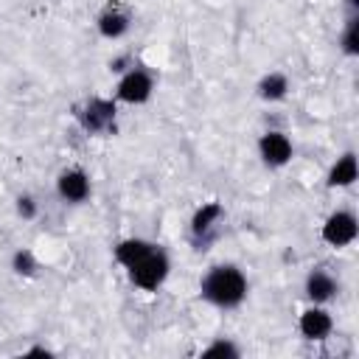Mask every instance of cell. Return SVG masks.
Returning a JSON list of instances; mask_svg holds the SVG:
<instances>
[{"label":"cell","instance_id":"7","mask_svg":"<svg viewBox=\"0 0 359 359\" xmlns=\"http://www.w3.org/2000/svg\"><path fill=\"white\" fill-rule=\"evenodd\" d=\"M87 191H90V185H87V177H84L81 171H67V174L59 177V194H62L65 199L81 202V199L87 196Z\"/></svg>","mask_w":359,"mask_h":359},{"label":"cell","instance_id":"14","mask_svg":"<svg viewBox=\"0 0 359 359\" xmlns=\"http://www.w3.org/2000/svg\"><path fill=\"white\" fill-rule=\"evenodd\" d=\"M342 45H345V53H359V20H351L342 36Z\"/></svg>","mask_w":359,"mask_h":359},{"label":"cell","instance_id":"6","mask_svg":"<svg viewBox=\"0 0 359 359\" xmlns=\"http://www.w3.org/2000/svg\"><path fill=\"white\" fill-rule=\"evenodd\" d=\"M112 118H115V107H112V101H101V98H95V101L87 104L84 126H87L90 132H101V129H107V126L112 123Z\"/></svg>","mask_w":359,"mask_h":359},{"label":"cell","instance_id":"11","mask_svg":"<svg viewBox=\"0 0 359 359\" xmlns=\"http://www.w3.org/2000/svg\"><path fill=\"white\" fill-rule=\"evenodd\" d=\"M126 25H129V20H126V14H121V11H107V14L101 17V34H104V36H121V34L126 31Z\"/></svg>","mask_w":359,"mask_h":359},{"label":"cell","instance_id":"2","mask_svg":"<svg viewBox=\"0 0 359 359\" xmlns=\"http://www.w3.org/2000/svg\"><path fill=\"white\" fill-rule=\"evenodd\" d=\"M244 292L247 280L236 266H216L202 283V294L216 306H236L241 303Z\"/></svg>","mask_w":359,"mask_h":359},{"label":"cell","instance_id":"5","mask_svg":"<svg viewBox=\"0 0 359 359\" xmlns=\"http://www.w3.org/2000/svg\"><path fill=\"white\" fill-rule=\"evenodd\" d=\"M149 93H151V81H149V76L140 73V70L129 73V76L121 81V87H118V95H121L123 101H129V104H140V101H146Z\"/></svg>","mask_w":359,"mask_h":359},{"label":"cell","instance_id":"17","mask_svg":"<svg viewBox=\"0 0 359 359\" xmlns=\"http://www.w3.org/2000/svg\"><path fill=\"white\" fill-rule=\"evenodd\" d=\"M20 213H22V216H34V202H31L28 196L20 199Z\"/></svg>","mask_w":359,"mask_h":359},{"label":"cell","instance_id":"8","mask_svg":"<svg viewBox=\"0 0 359 359\" xmlns=\"http://www.w3.org/2000/svg\"><path fill=\"white\" fill-rule=\"evenodd\" d=\"M300 331H303V337H309V339H323V337L331 331V317H328L325 311L311 309V311H306V314L300 317Z\"/></svg>","mask_w":359,"mask_h":359},{"label":"cell","instance_id":"1","mask_svg":"<svg viewBox=\"0 0 359 359\" xmlns=\"http://www.w3.org/2000/svg\"><path fill=\"white\" fill-rule=\"evenodd\" d=\"M115 258L129 266L132 280L143 289H157L168 272V261L160 250H154L146 241H123L115 250Z\"/></svg>","mask_w":359,"mask_h":359},{"label":"cell","instance_id":"3","mask_svg":"<svg viewBox=\"0 0 359 359\" xmlns=\"http://www.w3.org/2000/svg\"><path fill=\"white\" fill-rule=\"evenodd\" d=\"M353 236H356V219L351 213H334L323 227V238L334 247H342V244L353 241Z\"/></svg>","mask_w":359,"mask_h":359},{"label":"cell","instance_id":"9","mask_svg":"<svg viewBox=\"0 0 359 359\" xmlns=\"http://www.w3.org/2000/svg\"><path fill=\"white\" fill-rule=\"evenodd\" d=\"M306 289H309V297H314V300H328L337 286H334V280H331L325 272H311Z\"/></svg>","mask_w":359,"mask_h":359},{"label":"cell","instance_id":"4","mask_svg":"<svg viewBox=\"0 0 359 359\" xmlns=\"http://www.w3.org/2000/svg\"><path fill=\"white\" fill-rule=\"evenodd\" d=\"M261 154L269 165H283L292 157V143L280 132H269L261 137Z\"/></svg>","mask_w":359,"mask_h":359},{"label":"cell","instance_id":"12","mask_svg":"<svg viewBox=\"0 0 359 359\" xmlns=\"http://www.w3.org/2000/svg\"><path fill=\"white\" fill-rule=\"evenodd\" d=\"M286 93V79L283 76H278V73H272V76H266L264 81H261V95L264 98H280Z\"/></svg>","mask_w":359,"mask_h":359},{"label":"cell","instance_id":"13","mask_svg":"<svg viewBox=\"0 0 359 359\" xmlns=\"http://www.w3.org/2000/svg\"><path fill=\"white\" fill-rule=\"evenodd\" d=\"M219 216H222V208H219V205H205V208L194 216V233H205V230L210 227V222L219 219Z\"/></svg>","mask_w":359,"mask_h":359},{"label":"cell","instance_id":"10","mask_svg":"<svg viewBox=\"0 0 359 359\" xmlns=\"http://www.w3.org/2000/svg\"><path fill=\"white\" fill-rule=\"evenodd\" d=\"M356 180V160H353V154H345L337 165H334V171H331V185H351Z\"/></svg>","mask_w":359,"mask_h":359},{"label":"cell","instance_id":"15","mask_svg":"<svg viewBox=\"0 0 359 359\" xmlns=\"http://www.w3.org/2000/svg\"><path fill=\"white\" fill-rule=\"evenodd\" d=\"M14 269L31 275V272H34V258H31V252H17V255H14Z\"/></svg>","mask_w":359,"mask_h":359},{"label":"cell","instance_id":"16","mask_svg":"<svg viewBox=\"0 0 359 359\" xmlns=\"http://www.w3.org/2000/svg\"><path fill=\"white\" fill-rule=\"evenodd\" d=\"M205 356H238V351L230 345V342H216L205 351Z\"/></svg>","mask_w":359,"mask_h":359}]
</instances>
